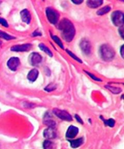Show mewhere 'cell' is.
Here are the masks:
<instances>
[{
  "label": "cell",
  "mask_w": 124,
  "mask_h": 149,
  "mask_svg": "<svg viewBox=\"0 0 124 149\" xmlns=\"http://www.w3.org/2000/svg\"><path fill=\"white\" fill-rule=\"evenodd\" d=\"M87 6L91 8H96L103 4V0H87Z\"/></svg>",
  "instance_id": "5bb4252c"
},
{
  "label": "cell",
  "mask_w": 124,
  "mask_h": 149,
  "mask_svg": "<svg viewBox=\"0 0 124 149\" xmlns=\"http://www.w3.org/2000/svg\"><path fill=\"white\" fill-rule=\"evenodd\" d=\"M42 56L37 52L31 54L29 56V61L30 64L33 66H37L42 62Z\"/></svg>",
  "instance_id": "8992f818"
},
{
  "label": "cell",
  "mask_w": 124,
  "mask_h": 149,
  "mask_svg": "<svg viewBox=\"0 0 124 149\" xmlns=\"http://www.w3.org/2000/svg\"><path fill=\"white\" fill-rule=\"evenodd\" d=\"M46 116H45V119L44 120V123L46 125H47L48 127H54L56 125V123L55 121H53V120H52L50 117L47 116V115H46Z\"/></svg>",
  "instance_id": "2e32d148"
},
{
  "label": "cell",
  "mask_w": 124,
  "mask_h": 149,
  "mask_svg": "<svg viewBox=\"0 0 124 149\" xmlns=\"http://www.w3.org/2000/svg\"><path fill=\"white\" fill-rule=\"evenodd\" d=\"M0 44H1V42H0Z\"/></svg>",
  "instance_id": "d6a6232c"
},
{
  "label": "cell",
  "mask_w": 124,
  "mask_h": 149,
  "mask_svg": "<svg viewBox=\"0 0 124 149\" xmlns=\"http://www.w3.org/2000/svg\"><path fill=\"white\" fill-rule=\"evenodd\" d=\"M118 31H119L120 36L122 37V38H124V27H123V26L119 27Z\"/></svg>",
  "instance_id": "f1b7e54d"
},
{
  "label": "cell",
  "mask_w": 124,
  "mask_h": 149,
  "mask_svg": "<svg viewBox=\"0 0 124 149\" xmlns=\"http://www.w3.org/2000/svg\"><path fill=\"white\" fill-rule=\"evenodd\" d=\"M84 0H71V1L73 2L75 4L79 5L81 4Z\"/></svg>",
  "instance_id": "f546056e"
},
{
  "label": "cell",
  "mask_w": 124,
  "mask_h": 149,
  "mask_svg": "<svg viewBox=\"0 0 124 149\" xmlns=\"http://www.w3.org/2000/svg\"><path fill=\"white\" fill-rule=\"evenodd\" d=\"M46 14L48 21L53 24H55L58 22L59 14L55 10L49 7L46 10Z\"/></svg>",
  "instance_id": "5b68a950"
},
{
  "label": "cell",
  "mask_w": 124,
  "mask_h": 149,
  "mask_svg": "<svg viewBox=\"0 0 124 149\" xmlns=\"http://www.w3.org/2000/svg\"><path fill=\"white\" fill-rule=\"evenodd\" d=\"M105 88H107L109 91L114 94H118L122 92V89L120 88L115 87V86H105Z\"/></svg>",
  "instance_id": "e0dca14e"
},
{
  "label": "cell",
  "mask_w": 124,
  "mask_h": 149,
  "mask_svg": "<svg viewBox=\"0 0 124 149\" xmlns=\"http://www.w3.org/2000/svg\"><path fill=\"white\" fill-rule=\"evenodd\" d=\"M120 53L121 54L122 56V57L123 58H124V45H122V47H121V49H120Z\"/></svg>",
  "instance_id": "1f68e13d"
},
{
  "label": "cell",
  "mask_w": 124,
  "mask_h": 149,
  "mask_svg": "<svg viewBox=\"0 0 124 149\" xmlns=\"http://www.w3.org/2000/svg\"><path fill=\"white\" fill-rule=\"evenodd\" d=\"M7 65L11 70L16 71L20 65V60L17 57L11 58L8 61Z\"/></svg>",
  "instance_id": "ba28073f"
},
{
  "label": "cell",
  "mask_w": 124,
  "mask_h": 149,
  "mask_svg": "<svg viewBox=\"0 0 124 149\" xmlns=\"http://www.w3.org/2000/svg\"><path fill=\"white\" fill-rule=\"evenodd\" d=\"M0 24L2 26H4V27H6V28L8 27V24L7 23V21L4 19L1 18V17H0Z\"/></svg>",
  "instance_id": "4316f807"
},
{
  "label": "cell",
  "mask_w": 124,
  "mask_h": 149,
  "mask_svg": "<svg viewBox=\"0 0 124 149\" xmlns=\"http://www.w3.org/2000/svg\"><path fill=\"white\" fill-rule=\"evenodd\" d=\"M44 136L47 139H53L56 137V131L54 127H48L44 132Z\"/></svg>",
  "instance_id": "8fae6325"
},
{
  "label": "cell",
  "mask_w": 124,
  "mask_h": 149,
  "mask_svg": "<svg viewBox=\"0 0 124 149\" xmlns=\"http://www.w3.org/2000/svg\"><path fill=\"white\" fill-rule=\"evenodd\" d=\"M41 35H42V33L40 32H39L37 31H36L32 33V36H34V37H36V36H41Z\"/></svg>",
  "instance_id": "4dcf8cb0"
},
{
  "label": "cell",
  "mask_w": 124,
  "mask_h": 149,
  "mask_svg": "<svg viewBox=\"0 0 124 149\" xmlns=\"http://www.w3.org/2000/svg\"><path fill=\"white\" fill-rule=\"evenodd\" d=\"M21 19L23 22L28 24L31 20V15L30 12L27 9H24L20 12Z\"/></svg>",
  "instance_id": "7c38bea8"
},
{
  "label": "cell",
  "mask_w": 124,
  "mask_h": 149,
  "mask_svg": "<svg viewBox=\"0 0 124 149\" xmlns=\"http://www.w3.org/2000/svg\"><path fill=\"white\" fill-rule=\"evenodd\" d=\"M32 45L30 44H26L23 45H15L11 47V50L15 52H24L28 51L31 49Z\"/></svg>",
  "instance_id": "30bf717a"
},
{
  "label": "cell",
  "mask_w": 124,
  "mask_h": 149,
  "mask_svg": "<svg viewBox=\"0 0 124 149\" xmlns=\"http://www.w3.org/2000/svg\"><path fill=\"white\" fill-rule=\"evenodd\" d=\"M58 28L61 36L66 42H71L75 37L76 30L73 23L67 19H62L59 23Z\"/></svg>",
  "instance_id": "6da1fadb"
},
{
  "label": "cell",
  "mask_w": 124,
  "mask_h": 149,
  "mask_svg": "<svg viewBox=\"0 0 124 149\" xmlns=\"http://www.w3.org/2000/svg\"><path fill=\"white\" fill-rule=\"evenodd\" d=\"M52 112L57 118H59L62 120L68 122L73 121V117L71 116V114H69L68 112L65 110L54 108L52 110Z\"/></svg>",
  "instance_id": "277c9868"
},
{
  "label": "cell",
  "mask_w": 124,
  "mask_h": 149,
  "mask_svg": "<svg viewBox=\"0 0 124 149\" xmlns=\"http://www.w3.org/2000/svg\"><path fill=\"white\" fill-rule=\"evenodd\" d=\"M85 72L89 76L91 77V79H93L95 81L99 82L102 81V80H101V79L99 78H98L97 77H96L94 74H91V72H87V71H85Z\"/></svg>",
  "instance_id": "484cf974"
},
{
  "label": "cell",
  "mask_w": 124,
  "mask_h": 149,
  "mask_svg": "<svg viewBox=\"0 0 124 149\" xmlns=\"http://www.w3.org/2000/svg\"><path fill=\"white\" fill-rule=\"evenodd\" d=\"M70 142V146L73 148H77L78 147L82 146L84 142L83 138L81 137L75 140H68Z\"/></svg>",
  "instance_id": "9a60e30c"
},
{
  "label": "cell",
  "mask_w": 124,
  "mask_h": 149,
  "mask_svg": "<svg viewBox=\"0 0 124 149\" xmlns=\"http://www.w3.org/2000/svg\"><path fill=\"white\" fill-rule=\"evenodd\" d=\"M100 118L102 119V120L103 121L104 124H105V125L109 126L110 127H113L114 126L115 121L114 119H109L108 120H105L102 116H100Z\"/></svg>",
  "instance_id": "ffe728a7"
},
{
  "label": "cell",
  "mask_w": 124,
  "mask_h": 149,
  "mask_svg": "<svg viewBox=\"0 0 124 149\" xmlns=\"http://www.w3.org/2000/svg\"><path fill=\"white\" fill-rule=\"evenodd\" d=\"M56 88V86L55 84H48L45 88V90L47 91L48 92H52L54 91Z\"/></svg>",
  "instance_id": "cb8c5ba5"
},
{
  "label": "cell",
  "mask_w": 124,
  "mask_h": 149,
  "mask_svg": "<svg viewBox=\"0 0 124 149\" xmlns=\"http://www.w3.org/2000/svg\"><path fill=\"white\" fill-rule=\"evenodd\" d=\"M43 147L45 149H53L54 148V143L49 140H46L43 143Z\"/></svg>",
  "instance_id": "7402d4cb"
},
{
  "label": "cell",
  "mask_w": 124,
  "mask_h": 149,
  "mask_svg": "<svg viewBox=\"0 0 124 149\" xmlns=\"http://www.w3.org/2000/svg\"><path fill=\"white\" fill-rule=\"evenodd\" d=\"M101 58L105 62H110L114 58V50L109 45L103 44L100 48Z\"/></svg>",
  "instance_id": "7a4b0ae2"
},
{
  "label": "cell",
  "mask_w": 124,
  "mask_h": 149,
  "mask_svg": "<svg viewBox=\"0 0 124 149\" xmlns=\"http://www.w3.org/2000/svg\"><path fill=\"white\" fill-rule=\"evenodd\" d=\"M79 133V129L75 126H70L66 133V137L68 139H73L76 137Z\"/></svg>",
  "instance_id": "9c48e42d"
},
{
  "label": "cell",
  "mask_w": 124,
  "mask_h": 149,
  "mask_svg": "<svg viewBox=\"0 0 124 149\" xmlns=\"http://www.w3.org/2000/svg\"><path fill=\"white\" fill-rule=\"evenodd\" d=\"M0 38H3L4 40H13V39L15 38V37H14V36L9 35V34H7L6 33L2 31H0Z\"/></svg>",
  "instance_id": "603a6c76"
},
{
  "label": "cell",
  "mask_w": 124,
  "mask_h": 149,
  "mask_svg": "<svg viewBox=\"0 0 124 149\" xmlns=\"http://www.w3.org/2000/svg\"><path fill=\"white\" fill-rule=\"evenodd\" d=\"M39 75V72L37 69L33 68L30 70L27 76V78L29 81L31 82H34L37 79Z\"/></svg>",
  "instance_id": "4fadbf2b"
},
{
  "label": "cell",
  "mask_w": 124,
  "mask_h": 149,
  "mask_svg": "<svg viewBox=\"0 0 124 149\" xmlns=\"http://www.w3.org/2000/svg\"><path fill=\"white\" fill-rule=\"evenodd\" d=\"M110 10H111V7L110 6H105V7H102L100 9H98V10L97 12V14L99 16H102L110 12Z\"/></svg>",
  "instance_id": "d6986e66"
},
{
  "label": "cell",
  "mask_w": 124,
  "mask_h": 149,
  "mask_svg": "<svg viewBox=\"0 0 124 149\" xmlns=\"http://www.w3.org/2000/svg\"><path fill=\"white\" fill-rule=\"evenodd\" d=\"M66 52H67V54L69 55V56L72 58H73L74 60H75L76 61H77V62H78L79 63H82V61L81 59H80L78 56H76L75 54H73V52H71V51H70V50H68V49H66Z\"/></svg>",
  "instance_id": "d4e9b609"
},
{
  "label": "cell",
  "mask_w": 124,
  "mask_h": 149,
  "mask_svg": "<svg viewBox=\"0 0 124 149\" xmlns=\"http://www.w3.org/2000/svg\"><path fill=\"white\" fill-rule=\"evenodd\" d=\"M111 20L114 26H122L124 24V14L119 10L113 12L111 15Z\"/></svg>",
  "instance_id": "3957f363"
},
{
  "label": "cell",
  "mask_w": 124,
  "mask_h": 149,
  "mask_svg": "<svg viewBox=\"0 0 124 149\" xmlns=\"http://www.w3.org/2000/svg\"><path fill=\"white\" fill-rule=\"evenodd\" d=\"M80 47L82 52L86 55H89L91 52V46L89 42L87 40H82L80 42Z\"/></svg>",
  "instance_id": "52a82bcc"
},
{
  "label": "cell",
  "mask_w": 124,
  "mask_h": 149,
  "mask_svg": "<svg viewBox=\"0 0 124 149\" xmlns=\"http://www.w3.org/2000/svg\"><path fill=\"white\" fill-rule=\"evenodd\" d=\"M51 37L52 39L54 41L56 44L61 49H64V45L63 44L62 42L61 41L60 38L56 36L55 35H51Z\"/></svg>",
  "instance_id": "44dd1931"
},
{
  "label": "cell",
  "mask_w": 124,
  "mask_h": 149,
  "mask_svg": "<svg viewBox=\"0 0 124 149\" xmlns=\"http://www.w3.org/2000/svg\"><path fill=\"white\" fill-rule=\"evenodd\" d=\"M39 47L40 49L41 50H42V51H44V52H45L46 54H47V55H48V56H50V57H52V56H53V54H52V51L50 50V49L48 47L46 46L45 44H40L39 45Z\"/></svg>",
  "instance_id": "ac0fdd59"
},
{
  "label": "cell",
  "mask_w": 124,
  "mask_h": 149,
  "mask_svg": "<svg viewBox=\"0 0 124 149\" xmlns=\"http://www.w3.org/2000/svg\"><path fill=\"white\" fill-rule=\"evenodd\" d=\"M75 117L78 123H79L81 124H83V121L82 119L80 118V116L79 115L76 114Z\"/></svg>",
  "instance_id": "83f0119b"
}]
</instances>
